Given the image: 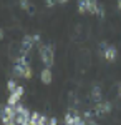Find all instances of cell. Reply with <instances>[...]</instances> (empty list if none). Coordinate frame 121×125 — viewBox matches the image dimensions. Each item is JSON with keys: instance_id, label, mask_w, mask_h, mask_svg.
I'll return each mask as SVG.
<instances>
[{"instance_id": "1", "label": "cell", "mask_w": 121, "mask_h": 125, "mask_svg": "<svg viewBox=\"0 0 121 125\" xmlns=\"http://www.w3.org/2000/svg\"><path fill=\"white\" fill-rule=\"evenodd\" d=\"M53 52H55L53 45H43V43L38 45V53H40V58H42L45 67H52L53 65V62H55V53Z\"/></svg>"}, {"instance_id": "2", "label": "cell", "mask_w": 121, "mask_h": 125, "mask_svg": "<svg viewBox=\"0 0 121 125\" xmlns=\"http://www.w3.org/2000/svg\"><path fill=\"white\" fill-rule=\"evenodd\" d=\"M113 110L111 107V102H98V104H95V108H93V115L95 117H103L106 115V114H110Z\"/></svg>"}, {"instance_id": "3", "label": "cell", "mask_w": 121, "mask_h": 125, "mask_svg": "<svg viewBox=\"0 0 121 125\" xmlns=\"http://www.w3.org/2000/svg\"><path fill=\"white\" fill-rule=\"evenodd\" d=\"M37 42L33 39V35H25L22 40V45H20V55H28V52L32 50V47L35 45Z\"/></svg>"}, {"instance_id": "4", "label": "cell", "mask_w": 121, "mask_h": 125, "mask_svg": "<svg viewBox=\"0 0 121 125\" xmlns=\"http://www.w3.org/2000/svg\"><path fill=\"white\" fill-rule=\"evenodd\" d=\"M23 92H25L23 87L18 85L13 92H10V97H9V100H7V104H9V105H17V104L20 102V98L23 97Z\"/></svg>"}, {"instance_id": "5", "label": "cell", "mask_w": 121, "mask_h": 125, "mask_svg": "<svg viewBox=\"0 0 121 125\" xmlns=\"http://www.w3.org/2000/svg\"><path fill=\"white\" fill-rule=\"evenodd\" d=\"M116 57H118V50H116V47H114V45H108V48H106V52H104L103 58L108 60V62H114Z\"/></svg>"}, {"instance_id": "6", "label": "cell", "mask_w": 121, "mask_h": 125, "mask_svg": "<svg viewBox=\"0 0 121 125\" xmlns=\"http://www.w3.org/2000/svg\"><path fill=\"white\" fill-rule=\"evenodd\" d=\"M90 97H91V100H93L95 104H98V102H101L103 98V90L100 85H95L91 88V92H90Z\"/></svg>"}, {"instance_id": "7", "label": "cell", "mask_w": 121, "mask_h": 125, "mask_svg": "<svg viewBox=\"0 0 121 125\" xmlns=\"http://www.w3.org/2000/svg\"><path fill=\"white\" fill-rule=\"evenodd\" d=\"M40 78H42V82L45 83V85H50L52 83V80H53V75H52V70L50 67H45L42 70V73H40Z\"/></svg>"}, {"instance_id": "8", "label": "cell", "mask_w": 121, "mask_h": 125, "mask_svg": "<svg viewBox=\"0 0 121 125\" xmlns=\"http://www.w3.org/2000/svg\"><path fill=\"white\" fill-rule=\"evenodd\" d=\"M25 68H27L25 63H22V62H15V65H13V75H15V77H23Z\"/></svg>"}, {"instance_id": "9", "label": "cell", "mask_w": 121, "mask_h": 125, "mask_svg": "<svg viewBox=\"0 0 121 125\" xmlns=\"http://www.w3.org/2000/svg\"><path fill=\"white\" fill-rule=\"evenodd\" d=\"M88 2L90 0H78V12L80 13H88Z\"/></svg>"}, {"instance_id": "10", "label": "cell", "mask_w": 121, "mask_h": 125, "mask_svg": "<svg viewBox=\"0 0 121 125\" xmlns=\"http://www.w3.org/2000/svg\"><path fill=\"white\" fill-rule=\"evenodd\" d=\"M98 5H100L98 0H90V2H88V13H96Z\"/></svg>"}, {"instance_id": "11", "label": "cell", "mask_w": 121, "mask_h": 125, "mask_svg": "<svg viewBox=\"0 0 121 125\" xmlns=\"http://www.w3.org/2000/svg\"><path fill=\"white\" fill-rule=\"evenodd\" d=\"M95 15H98V19H104V7H103L101 3H100V5H98V9H96V13H95Z\"/></svg>"}, {"instance_id": "12", "label": "cell", "mask_w": 121, "mask_h": 125, "mask_svg": "<svg viewBox=\"0 0 121 125\" xmlns=\"http://www.w3.org/2000/svg\"><path fill=\"white\" fill-rule=\"evenodd\" d=\"M106 48H108V43H106V42H101V43H100V47H98V53H100V55H104V52H106Z\"/></svg>"}, {"instance_id": "13", "label": "cell", "mask_w": 121, "mask_h": 125, "mask_svg": "<svg viewBox=\"0 0 121 125\" xmlns=\"http://www.w3.org/2000/svg\"><path fill=\"white\" fill-rule=\"evenodd\" d=\"M32 75H33V70H32V67L30 65H27V68H25V73H23V78H32Z\"/></svg>"}, {"instance_id": "14", "label": "cell", "mask_w": 121, "mask_h": 125, "mask_svg": "<svg viewBox=\"0 0 121 125\" xmlns=\"http://www.w3.org/2000/svg\"><path fill=\"white\" fill-rule=\"evenodd\" d=\"M27 13H28V15H30V17H33V15L37 13V7H35L33 3H30V7H28V9H27Z\"/></svg>"}, {"instance_id": "15", "label": "cell", "mask_w": 121, "mask_h": 125, "mask_svg": "<svg viewBox=\"0 0 121 125\" xmlns=\"http://www.w3.org/2000/svg\"><path fill=\"white\" fill-rule=\"evenodd\" d=\"M18 5H20V9H22V10H27L28 7H30V0H20Z\"/></svg>"}, {"instance_id": "16", "label": "cell", "mask_w": 121, "mask_h": 125, "mask_svg": "<svg viewBox=\"0 0 121 125\" xmlns=\"http://www.w3.org/2000/svg\"><path fill=\"white\" fill-rule=\"evenodd\" d=\"M17 87H18V85H17V82H15V80H9V83H7V88H9L10 92H13Z\"/></svg>"}, {"instance_id": "17", "label": "cell", "mask_w": 121, "mask_h": 125, "mask_svg": "<svg viewBox=\"0 0 121 125\" xmlns=\"http://www.w3.org/2000/svg\"><path fill=\"white\" fill-rule=\"evenodd\" d=\"M56 3H58L56 0H45V5H47L48 9H53V7H55Z\"/></svg>"}, {"instance_id": "18", "label": "cell", "mask_w": 121, "mask_h": 125, "mask_svg": "<svg viewBox=\"0 0 121 125\" xmlns=\"http://www.w3.org/2000/svg\"><path fill=\"white\" fill-rule=\"evenodd\" d=\"M48 124V118L45 115H40V118H38V125H47Z\"/></svg>"}, {"instance_id": "19", "label": "cell", "mask_w": 121, "mask_h": 125, "mask_svg": "<svg viewBox=\"0 0 121 125\" xmlns=\"http://www.w3.org/2000/svg\"><path fill=\"white\" fill-rule=\"evenodd\" d=\"M47 125H58V120H56V118H48Z\"/></svg>"}, {"instance_id": "20", "label": "cell", "mask_w": 121, "mask_h": 125, "mask_svg": "<svg viewBox=\"0 0 121 125\" xmlns=\"http://www.w3.org/2000/svg\"><path fill=\"white\" fill-rule=\"evenodd\" d=\"M3 39H5V30L0 27V40H3Z\"/></svg>"}, {"instance_id": "21", "label": "cell", "mask_w": 121, "mask_h": 125, "mask_svg": "<svg viewBox=\"0 0 121 125\" xmlns=\"http://www.w3.org/2000/svg\"><path fill=\"white\" fill-rule=\"evenodd\" d=\"M33 39H35L37 43H40V39H42V37H40V33H35V35H33Z\"/></svg>"}, {"instance_id": "22", "label": "cell", "mask_w": 121, "mask_h": 125, "mask_svg": "<svg viewBox=\"0 0 121 125\" xmlns=\"http://www.w3.org/2000/svg\"><path fill=\"white\" fill-rule=\"evenodd\" d=\"M86 124H88V125H98V124H96V120H93V118H90V120H86Z\"/></svg>"}, {"instance_id": "23", "label": "cell", "mask_w": 121, "mask_h": 125, "mask_svg": "<svg viewBox=\"0 0 121 125\" xmlns=\"http://www.w3.org/2000/svg\"><path fill=\"white\" fill-rule=\"evenodd\" d=\"M116 7H118V10L121 12V0H116Z\"/></svg>"}, {"instance_id": "24", "label": "cell", "mask_w": 121, "mask_h": 125, "mask_svg": "<svg viewBox=\"0 0 121 125\" xmlns=\"http://www.w3.org/2000/svg\"><path fill=\"white\" fill-rule=\"evenodd\" d=\"M118 94H120V98H121V82L118 83Z\"/></svg>"}, {"instance_id": "25", "label": "cell", "mask_w": 121, "mask_h": 125, "mask_svg": "<svg viewBox=\"0 0 121 125\" xmlns=\"http://www.w3.org/2000/svg\"><path fill=\"white\" fill-rule=\"evenodd\" d=\"M56 2H58V3H61V5H63V3H66V2H68V0H56Z\"/></svg>"}]
</instances>
